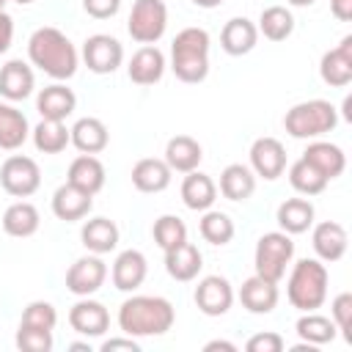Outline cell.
Masks as SVG:
<instances>
[{
  "label": "cell",
  "mask_w": 352,
  "mask_h": 352,
  "mask_svg": "<svg viewBox=\"0 0 352 352\" xmlns=\"http://www.w3.org/2000/svg\"><path fill=\"white\" fill-rule=\"evenodd\" d=\"M176 322L170 300L157 294H132L118 308V327L132 338L165 336Z\"/></svg>",
  "instance_id": "6da1fadb"
},
{
  "label": "cell",
  "mask_w": 352,
  "mask_h": 352,
  "mask_svg": "<svg viewBox=\"0 0 352 352\" xmlns=\"http://www.w3.org/2000/svg\"><path fill=\"white\" fill-rule=\"evenodd\" d=\"M28 58L36 69H41L44 74H50L52 80H69L77 72L80 55L74 50V44L69 41V36L58 28H38L30 33L28 38Z\"/></svg>",
  "instance_id": "7a4b0ae2"
},
{
  "label": "cell",
  "mask_w": 352,
  "mask_h": 352,
  "mask_svg": "<svg viewBox=\"0 0 352 352\" xmlns=\"http://www.w3.org/2000/svg\"><path fill=\"white\" fill-rule=\"evenodd\" d=\"M170 69L182 82H204L209 74V33L204 28H184L170 44Z\"/></svg>",
  "instance_id": "3957f363"
},
{
  "label": "cell",
  "mask_w": 352,
  "mask_h": 352,
  "mask_svg": "<svg viewBox=\"0 0 352 352\" xmlns=\"http://www.w3.org/2000/svg\"><path fill=\"white\" fill-rule=\"evenodd\" d=\"M289 280H286V297L292 302V308L297 311H316L324 305L327 300V267L319 258H300L294 264H289Z\"/></svg>",
  "instance_id": "277c9868"
},
{
  "label": "cell",
  "mask_w": 352,
  "mask_h": 352,
  "mask_svg": "<svg viewBox=\"0 0 352 352\" xmlns=\"http://www.w3.org/2000/svg\"><path fill=\"white\" fill-rule=\"evenodd\" d=\"M338 124V110L327 99H308L297 102L283 116V129L297 140H316L333 132Z\"/></svg>",
  "instance_id": "5b68a950"
},
{
  "label": "cell",
  "mask_w": 352,
  "mask_h": 352,
  "mask_svg": "<svg viewBox=\"0 0 352 352\" xmlns=\"http://www.w3.org/2000/svg\"><path fill=\"white\" fill-rule=\"evenodd\" d=\"M292 261H294V242L286 231H267L258 236L256 250H253L256 275L278 283L286 275Z\"/></svg>",
  "instance_id": "8992f818"
},
{
  "label": "cell",
  "mask_w": 352,
  "mask_h": 352,
  "mask_svg": "<svg viewBox=\"0 0 352 352\" xmlns=\"http://www.w3.org/2000/svg\"><path fill=\"white\" fill-rule=\"evenodd\" d=\"M168 28V6L165 0H135L126 30L138 44H157Z\"/></svg>",
  "instance_id": "52a82bcc"
},
{
  "label": "cell",
  "mask_w": 352,
  "mask_h": 352,
  "mask_svg": "<svg viewBox=\"0 0 352 352\" xmlns=\"http://www.w3.org/2000/svg\"><path fill=\"white\" fill-rule=\"evenodd\" d=\"M0 187L14 198H28L41 187V170L33 157L11 154L0 165Z\"/></svg>",
  "instance_id": "ba28073f"
},
{
  "label": "cell",
  "mask_w": 352,
  "mask_h": 352,
  "mask_svg": "<svg viewBox=\"0 0 352 352\" xmlns=\"http://www.w3.org/2000/svg\"><path fill=\"white\" fill-rule=\"evenodd\" d=\"M82 60L94 74H113L124 63V47L116 36L94 33L82 44Z\"/></svg>",
  "instance_id": "9c48e42d"
},
{
  "label": "cell",
  "mask_w": 352,
  "mask_h": 352,
  "mask_svg": "<svg viewBox=\"0 0 352 352\" xmlns=\"http://www.w3.org/2000/svg\"><path fill=\"white\" fill-rule=\"evenodd\" d=\"M104 278H107V264L102 261V256L91 253V256L77 258L66 270V289L77 297H91L102 289Z\"/></svg>",
  "instance_id": "30bf717a"
},
{
  "label": "cell",
  "mask_w": 352,
  "mask_h": 352,
  "mask_svg": "<svg viewBox=\"0 0 352 352\" xmlns=\"http://www.w3.org/2000/svg\"><path fill=\"white\" fill-rule=\"evenodd\" d=\"M192 300H195V305H198L201 314H206V316H223L234 305V286L223 275H206V278L198 280Z\"/></svg>",
  "instance_id": "8fae6325"
},
{
  "label": "cell",
  "mask_w": 352,
  "mask_h": 352,
  "mask_svg": "<svg viewBox=\"0 0 352 352\" xmlns=\"http://www.w3.org/2000/svg\"><path fill=\"white\" fill-rule=\"evenodd\" d=\"M250 170L267 182H275L286 170V148L278 138H256L250 146Z\"/></svg>",
  "instance_id": "7c38bea8"
},
{
  "label": "cell",
  "mask_w": 352,
  "mask_h": 352,
  "mask_svg": "<svg viewBox=\"0 0 352 352\" xmlns=\"http://www.w3.org/2000/svg\"><path fill=\"white\" fill-rule=\"evenodd\" d=\"M69 324H72L74 333H80L85 338H102L110 327V314L99 300L80 297L69 308Z\"/></svg>",
  "instance_id": "4fadbf2b"
},
{
  "label": "cell",
  "mask_w": 352,
  "mask_h": 352,
  "mask_svg": "<svg viewBox=\"0 0 352 352\" xmlns=\"http://www.w3.org/2000/svg\"><path fill=\"white\" fill-rule=\"evenodd\" d=\"M319 77L330 88H346L352 82V36H344L338 47H333L322 55Z\"/></svg>",
  "instance_id": "5bb4252c"
},
{
  "label": "cell",
  "mask_w": 352,
  "mask_h": 352,
  "mask_svg": "<svg viewBox=\"0 0 352 352\" xmlns=\"http://www.w3.org/2000/svg\"><path fill=\"white\" fill-rule=\"evenodd\" d=\"M311 245H314V253H316L319 261L333 264V261H341L344 258L346 245H349V236H346V228L341 223L322 220L311 231Z\"/></svg>",
  "instance_id": "9a60e30c"
},
{
  "label": "cell",
  "mask_w": 352,
  "mask_h": 352,
  "mask_svg": "<svg viewBox=\"0 0 352 352\" xmlns=\"http://www.w3.org/2000/svg\"><path fill=\"white\" fill-rule=\"evenodd\" d=\"M148 275V261L140 250L129 248V250H121L113 261V270H110V278H113V286L118 292H135L143 286Z\"/></svg>",
  "instance_id": "2e32d148"
},
{
  "label": "cell",
  "mask_w": 352,
  "mask_h": 352,
  "mask_svg": "<svg viewBox=\"0 0 352 352\" xmlns=\"http://www.w3.org/2000/svg\"><path fill=\"white\" fill-rule=\"evenodd\" d=\"M91 209H94V195L69 182L52 192V214L63 223H77V220L88 217Z\"/></svg>",
  "instance_id": "e0dca14e"
},
{
  "label": "cell",
  "mask_w": 352,
  "mask_h": 352,
  "mask_svg": "<svg viewBox=\"0 0 352 352\" xmlns=\"http://www.w3.org/2000/svg\"><path fill=\"white\" fill-rule=\"evenodd\" d=\"M165 55L157 44H143L132 58H129V66H126V74L135 85H154L162 80L165 74Z\"/></svg>",
  "instance_id": "ac0fdd59"
},
{
  "label": "cell",
  "mask_w": 352,
  "mask_h": 352,
  "mask_svg": "<svg viewBox=\"0 0 352 352\" xmlns=\"http://www.w3.org/2000/svg\"><path fill=\"white\" fill-rule=\"evenodd\" d=\"M77 107V96L72 88H66L63 82H52L47 88L38 91L36 96V110L41 118H50V121H66Z\"/></svg>",
  "instance_id": "d6986e66"
},
{
  "label": "cell",
  "mask_w": 352,
  "mask_h": 352,
  "mask_svg": "<svg viewBox=\"0 0 352 352\" xmlns=\"http://www.w3.org/2000/svg\"><path fill=\"white\" fill-rule=\"evenodd\" d=\"M201 267H204V256H201V250H198L192 242H187V239H184L182 245L165 250V272H168L173 280H179V283L195 280L198 272H201Z\"/></svg>",
  "instance_id": "ffe728a7"
},
{
  "label": "cell",
  "mask_w": 352,
  "mask_h": 352,
  "mask_svg": "<svg viewBox=\"0 0 352 352\" xmlns=\"http://www.w3.org/2000/svg\"><path fill=\"white\" fill-rule=\"evenodd\" d=\"M239 302L250 314H272L278 305V283L261 275H250L239 286Z\"/></svg>",
  "instance_id": "44dd1931"
},
{
  "label": "cell",
  "mask_w": 352,
  "mask_h": 352,
  "mask_svg": "<svg viewBox=\"0 0 352 352\" xmlns=\"http://www.w3.org/2000/svg\"><path fill=\"white\" fill-rule=\"evenodd\" d=\"M33 88H36V77H33V69L25 60L14 58L0 69V96L3 99L22 102L33 94Z\"/></svg>",
  "instance_id": "7402d4cb"
},
{
  "label": "cell",
  "mask_w": 352,
  "mask_h": 352,
  "mask_svg": "<svg viewBox=\"0 0 352 352\" xmlns=\"http://www.w3.org/2000/svg\"><path fill=\"white\" fill-rule=\"evenodd\" d=\"M302 160H308L327 182L338 179L344 173V168H346V154L341 151V146H336L330 140H314V143H308L305 151H302Z\"/></svg>",
  "instance_id": "603a6c76"
},
{
  "label": "cell",
  "mask_w": 352,
  "mask_h": 352,
  "mask_svg": "<svg viewBox=\"0 0 352 352\" xmlns=\"http://www.w3.org/2000/svg\"><path fill=\"white\" fill-rule=\"evenodd\" d=\"M69 138H72V146L80 151V154H99L107 148L110 143V132L104 126V121L94 118V116H85V118H77L74 126L69 129Z\"/></svg>",
  "instance_id": "cb8c5ba5"
},
{
  "label": "cell",
  "mask_w": 352,
  "mask_h": 352,
  "mask_svg": "<svg viewBox=\"0 0 352 352\" xmlns=\"http://www.w3.org/2000/svg\"><path fill=\"white\" fill-rule=\"evenodd\" d=\"M256 41H258V28L248 16H234L220 30V47L234 58L248 55L256 47Z\"/></svg>",
  "instance_id": "d4e9b609"
},
{
  "label": "cell",
  "mask_w": 352,
  "mask_h": 352,
  "mask_svg": "<svg viewBox=\"0 0 352 352\" xmlns=\"http://www.w3.org/2000/svg\"><path fill=\"white\" fill-rule=\"evenodd\" d=\"M162 160L168 162V168H170L173 173H190V170H195V168L201 165L204 148H201V143H198L195 138H190V135H176V138H170V140L165 143V157H162Z\"/></svg>",
  "instance_id": "484cf974"
},
{
  "label": "cell",
  "mask_w": 352,
  "mask_h": 352,
  "mask_svg": "<svg viewBox=\"0 0 352 352\" xmlns=\"http://www.w3.org/2000/svg\"><path fill=\"white\" fill-rule=\"evenodd\" d=\"M170 179H173V170L168 168L165 160H157V157H143L132 168V184L140 192H162L168 190Z\"/></svg>",
  "instance_id": "4316f807"
},
{
  "label": "cell",
  "mask_w": 352,
  "mask_h": 352,
  "mask_svg": "<svg viewBox=\"0 0 352 352\" xmlns=\"http://www.w3.org/2000/svg\"><path fill=\"white\" fill-rule=\"evenodd\" d=\"M182 201L187 209L192 212H206L212 209V204L217 201V184L212 182V176L201 173L198 168L184 173V182H182Z\"/></svg>",
  "instance_id": "83f0119b"
},
{
  "label": "cell",
  "mask_w": 352,
  "mask_h": 352,
  "mask_svg": "<svg viewBox=\"0 0 352 352\" xmlns=\"http://www.w3.org/2000/svg\"><path fill=\"white\" fill-rule=\"evenodd\" d=\"M80 239H82L88 253H96V256L113 253L118 248V226L107 217H91L82 223Z\"/></svg>",
  "instance_id": "f1b7e54d"
},
{
  "label": "cell",
  "mask_w": 352,
  "mask_h": 352,
  "mask_svg": "<svg viewBox=\"0 0 352 352\" xmlns=\"http://www.w3.org/2000/svg\"><path fill=\"white\" fill-rule=\"evenodd\" d=\"M104 179H107L104 176V165L99 162L96 154H80V157H74L72 165H69V173H66V182L69 184H74V187H80V190H85L91 195H96L104 187Z\"/></svg>",
  "instance_id": "f546056e"
},
{
  "label": "cell",
  "mask_w": 352,
  "mask_h": 352,
  "mask_svg": "<svg viewBox=\"0 0 352 352\" xmlns=\"http://www.w3.org/2000/svg\"><path fill=\"white\" fill-rule=\"evenodd\" d=\"M314 204L308 198H286L278 212H275V220L280 226V231H286L289 236L294 234H305L311 226H314Z\"/></svg>",
  "instance_id": "4dcf8cb0"
},
{
  "label": "cell",
  "mask_w": 352,
  "mask_h": 352,
  "mask_svg": "<svg viewBox=\"0 0 352 352\" xmlns=\"http://www.w3.org/2000/svg\"><path fill=\"white\" fill-rule=\"evenodd\" d=\"M220 192L228 201H248L256 192V173L242 162L226 165L220 170Z\"/></svg>",
  "instance_id": "1f68e13d"
},
{
  "label": "cell",
  "mask_w": 352,
  "mask_h": 352,
  "mask_svg": "<svg viewBox=\"0 0 352 352\" xmlns=\"http://www.w3.org/2000/svg\"><path fill=\"white\" fill-rule=\"evenodd\" d=\"M38 226H41V214L30 201H16L3 212V231L8 236H16V239L33 236Z\"/></svg>",
  "instance_id": "d6a6232c"
},
{
  "label": "cell",
  "mask_w": 352,
  "mask_h": 352,
  "mask_svg": "<svg viewBox=\"0 0 352 352\" xmlns=\"http://www.w3.org/2000/svg\"><path fill=\"white\" fill-rule=\"evenodd\" d=\"M30 135V124L22 110L8 102H0V148L16 151Z\"/></svg>",
  "instance_id": "836d02e7"
},
{
  "label": "cell",
  "mask_w": 352,
  "mask_h": 352,
  "mask_svg": "<svg viewBox=\"0 0 352 352\" xmlns=\"http://www.w3.org/2000/svg\"><path fill=\"white\" fill-rule=\"evenodd\" d=\"M294 330H297L300 341L314 344V346L330 344V341L338 336V330H336L333 319H330V316H322V314H316V311H305V314L297 319Z\"/></svg>",
  "instance_id": "e575fe53"
},
{
  "label": "cell",
  "mask_w": 352,
  "mask_h": 352,
  "mask_svg": "<svg viewBox=\"0 0 352 352\" xmlns=\"http://www.w3.org/2000/svg\"><path fill=\"white\" fill-rule=\"evenodd\" d=\"M258 33L270 41H286L294 33V16L286 6H267L258 16Z\"/></svg>",
  "instance_id": "d590c367"
},
{
  "label": "cell",
  "mask_w": 352,
  "mask_h": 352,
  "mask_svg": "<svg viewBox=\"0 0 352 352\" xmlns=\"http://www.w3.org/2000/svg\"><path fill=\"white\" fill-rule=\"evenodd\" d=\"M69 143H72V138H69V129L63 121L41 118L33 129V146L41 154H60V151H66Z\"/></svg>",
  "instance_id": "8d00e7d4"
},
{
  "label": "cell",
  "mask_w": 352,
  "mask_h": 352,
  "mask_svg": "<svg viewBox=\"0 0 352 352\" xmlns=\"http://www.w3.org/2000/svg\"><path fill=\"white\" fill-rule=\"evenodd\" d=\"M289 184L300 192V195H305V198H311V195H319V192H324V187L330 184L308 160H297V162H292L289 165Z\"/></svg>",
  "instance_id": "74e56055"
},
{
  "label": "cell",
  "mask_w": 352,
  "mask_h": 352,
  "mask_svg": "<svg viewBox=\"0 0 352 352\" xmlns=\"http://www.w3.org/2000/svg\"><path fill=\"white\" fill-rule=\"evenodd\" d=\"M198 231H201V236L209 242V245H217V248H223V245H228L231 239H234V220L226 214V212H217V209H206L204 212V217H201V223H198Z\"/></svg>",
  "instance_id": "f35d334b"
},
{
  "label": "cell",
  "mask_w": 352,
  "mask_h": 352,
  "mask_svg": "<svg viewBox=\"0 0 352 352\" xmlns=\"http://www.w3.org/2000/svg\"><path fill=\"white\" fill-rule=\"evenodd\" d=\"M151 236H154V242H157V245L162 248V253H165V250L182 245V242L187 239V226H184V220L176 217V214H162V217L154 220Z\"/></svg>",
  "instance_id": "ab89813d"
},
{
  "label": "cell",
  "mask_w": 352,
  "mask_h": 352,
  "mask_svg": "<svg viewBox=\"0 0 352 352\" xmlns=\"http://www.w3.org/2000/svg\"><path fill=\"white\" fill-rule=\"evenodd\" d=\"M19 324H25V327H41V330H55V324H58V311H55V305L47 302V300H33V302L25 305Z\"/></svg>",
  "instance_id": "60d3db41"
},
{
  "label": "cell",
  "mask_w": 352,
  "mask_h": 352,
  "mask_svg": "<svg viewBox=\"0 0 352 352\" xmlns=\"http://www.w3.org/2000/svg\"><path fill=\"white\" fill-rule=\"evenodd\" d=\"M330 319L336 324V330L344 336L346 344H352V294L349 292H341L333 297L330 302Z\"/></svg>",
  "instance_id": "b9f144b4"
},
{
  "label": "cell",
  "mask_w": 352,
  "mask_h": 352,
  "mask_svg": "<svg viewBox=\"0 0 352 352\" xmlns=\"http://www.w3.org/2000/svg\"><path fill=\"white\" fill-rule=\"evenodd\" d=\"M16 346L22 352H50L52 349V330L19 324V330H16Z\"/></svg>",
  "instance_id": "7bdbcfd3"
},
{
  "label": "cell",
  "mask_w": 352,
  "mask_h": 352,
  "mask_svg": "<svg viewBox=\"0 0 352 352\" xmlns=\"http://www.w3.org/2000/svg\"><path fill=\"white\" fill-rule=\"evenodd\" d=\"M283 346H286V341H283V336L275 333V330L256 333V336H250L248 344H245L248 352H280Z\"/></svg>",
  "instance_id": "ee69618b"
},
{
  "label": "cell",
  "mask_w": 352,
  "mask_h": 352,
  "mask_svg": "<svg viewBox=\"0 0 352 352\" xmlns=\"http://www.w3.org/2000/svg\"><path fill=\"white\" fill-rule=\"evenodd\" d=\"M82 8L94 19H110V16L118 14L121 0H82Z\"/></svg>",
  "instance_id": "f6af8a7d"
},
{
  "label": "cell",
  "mask_w": 352,
  "mask_h": 352,
  "mask_svg": "<svg viewBox=\"0 0 352 352\" xmlns=\"http://www.w3.org/2000/svg\"><path fill=\"white\" fill-rule=\"evenodd\" d=\"M102 352H116V349H126V352H140V344L132 338V336H121V338H107V341H102V346H99Z\"/></svg>",
  "instance_id": "bcb514c9"
},
{
  "label": "cell",
  "mask_w": 352,
  "mask_h": 352,
  "mask_svg": "<svg viewBox=\"0 0 352 352\" xmlns=\"http://www.w3.org/2000/svg\"><path fill=\"white\" fill-rule=\"evenodd\" d=\"M11 41H14V19L6 11H0V55L8 52Z\"/></svg>",
  "instance_id": "7dc6e473"
},
{
  "label": "cell",
  "mask_w": 352,
  "mask_h": 352,
  "mask_svg": "<svg viewBox=\"0 0 352 352\" xmlns=\"http://www.w3.org/2000/svg\"><path fill=\"white\" fill-rule=\"evenodd\" d=\"M330 11L338 22H349L352 19V0H330Z\"/></svg>",
  "instance_id": "c3c4849f"
},
{
  "label": "cell",
  "mask_w": 352,
  "mask_h": 352,
  "mask_svg": "<svg viewBox=\"0 0 352 352\" xmlns=\"http://www.w3.org/2000/svg\"><path fill=\"white\" fill-rule=\"evenodd\" d=\"M214 349H226V352H236V344H231V341H220V338H214V341H209V344H204V352H214Z\"/></svg>",
  "instance_id": "681fc988"
},
{
  "label": "cell",
  "mask_w": 352,
  "mask_h": 352,
  "mask_svg": "<svg viewBox=\"0 0 352 352\" xmlns=\"http://www.w3.org/2000/svg\"><path fill=\"white\" fill-rule=\"evenodd\" d=\"M69 352H91V344L88 341H74V344H69Z\"/></svg>",
  "instance_id": "f907efd6"
},
{
  "label": "cell",
  "mask_w": 352,
  "mask_h": 352,
  "mask_svg": "<svg viewBox=\"0 0 352 352\" xmlns=\"http://www.w3.org/2000/svg\"><path fill=\"white\" fill-rule=\"evenodd\" d=\"M198 8H217V6H223L226 0H192Z\"/></svg>",
  "instance_id": "816d5d0a"
},
{
  "label": "cell",
  "mask_w": 352,
  "mask_h": 352,
  "mask_svg": "<svg viewBox=\"0 0 352 352\" xmlns=\"http://www.w3.org/2000/svg\"><path fill=\"white\" fill-rule=\"evenodd\" d=\"M289 6H297V8H305V6H314L316 0H286Z\"/></svg>",
  "instance_id": "f5cc1de1"
},
{
  "label": "cell",
  "mask_w": 352,
  "mask_h": 352,
  "mask_svg": "<svg viewBox=\"0 0 352 352\" xmlns=\"http://www.w3.org/2000/svg\"><path fill=\"white\" fill-rule=\"evenodd\" d=\"M14 3H19V6H30L33 0H14Z\"/></svg>",
  "instance_id": "db71d44e"
},
{
  "label": "cell",
  "mask_w": 352,
  "mask_h": 352,
  "mask_svg": "<svg viewBox=\"0 0 352 352\" xmlns=\"http://www.w3.org/2000/svg\"><path fill=\"white\" fill-rule=\"evenodd\" d=\"M6 3H8V0H0V11H6Z\"/></svg>",
  "instance_id": "11a10c76"
}]
</instances>
